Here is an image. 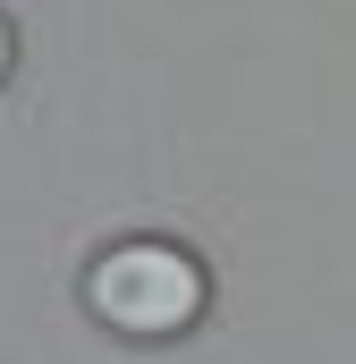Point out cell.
<instances>
[{"label": "cell", "mask_w": 356, "mask_h": 364, "mask_svg": "<svg viewBox=\"0 0 356 364\" xmlns=\"http://www.w3.org/2000/svg\"><path fill=\"white\" fill-rule=\"evenodd\" d=\"M85 305L119 339H178V331L204 322L212 272L178 237H119V246H102L85 263Z\"/></svg>", "instance_id": "1"}, {"label": "cell", "mask_w": 356, "mask_h": 364, "mask_svg": "<svg viewBox=\"0 0 356 364\" xmlns=\"http://www.w3.org/2000/svg\"><path fill=\"white\" fill-rule=\"evenodd\" d=\"M9 68H17V26L0 17V77H9Z\"/></svg>", "instance_id": "2"}]
</instances>
